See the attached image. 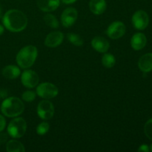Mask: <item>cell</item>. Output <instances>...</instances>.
Here are the masks:
<instances>
[{
    "label": "cell",
    "instance_id": "27",
    "mask_svg": "<svg viewBox=\"0 0 152 152\" xmlns=\"http://www.w3.org/2000/svg\"><path fill=\"white\" fill-rule=\"evenodd\" d=\"M150 151V148L148 147V145L146 144H143V145H141L138 148V151H142V152H148Z\"/></svg>",
    "mask_w": 152,
    "mask_h": 152
},
{
    "label": "cell",
    "instance_id": "2",
    "mask_svg": "<svg viewBox=\"0 0 152 152\" xmlns=\"http://www.w3.org/2000/svg\"><path fill=\"white\" fill-rule=\"evenodd\" d=\"M1 111L5 117H19L25 110V105L19 98L16 96H10L2 102L1 105Z\"/></svg>",
    "mask_w": 152,
    "mask_h": 152
},
{
    "label": "cell",
    "instance_id": "20",
    "mask_svg": "<svg viewBox=\"0 0 152 152\" xmlns=\"http://www.w3.org/2000/svg\"><path fill=\"white\" fill-rule=\"evenodd\" d=\"M44 21L48 26L51 28H54V29L57 28L59 25L58 19H56V16L50 13H48L44 16Z\"/></svg>",
    "mask_w": 152,
    "mask_h": 152
},
{
    "label": "cell",
    "instance_id": "4",
    "mask_svg": "<svg viewBox=\"0 0 152 152\" xmlns=\"http://www.w3.org/2000/svg\"><path fill=\"white\" fill-rule=\"evenodd\" d=\"M27 130V123L22 117H16L7 126V133L11 137L18 139L24 136Z\"/></svg>",
    "mask_w": 152,
    "mask_h": 152
},
{
    "label": "cell",
    "instance_id": "22",
    "mask_svg": "<svg viewBox=\"0 0 152 152\" xmlns=\"http://www.w3.org/2000/svg\"><path fill=\"white\" fill-rule=\"evenodd\" d=\"M49 129H50V125L46 122H42V123H39L37 127V134L43 136L48 132Z\"/></svg>",
    "mask_w": 152,
    "mask_h": 152
},
{
    "label": "cell",
    "instance_id": "30",
    "mask_svg": "<svg viewBox=\"0 0 152 152\" xmlns=\"http://www.w3.org/2000/svg\"><path fill=\"white\" fill-rule=\"evenodd\" d=\"M1 7H0V18H1Z\"/></svg>",
    "mask_w": 152,
    "mask_h": 152
},
{
    "label": "cell",
    "instance_id": "15",
    "mask_svg": "<svg viewBox=\"0 0 152 152\" xmlns=\"http://www.w3.org/2000/svg\"><path fill=\"white\" fill-rule=\"evenodd\" d=\"M138 67L143 73H148L152 71V53L142 55L138 61Z\"/></svg>",
    "mask_w": 152,
    "mask_h": 152
},
{
    "label": "cell",
    "instance_id": "31",
    "mask_svg": "<svg viewBox=\"0 0 152 152\" xmlns=\"http://www.w3.org/2000/svg\"><path fill=\"white\" fill-rule=\"evenodd\" d=\"M150 150L152 151V144L151 145V147H150Z\"/></svg>",
    "mask_w": 152,
    "mask_h": 152
},
{
    "label": "cell",
    "instance_id": "11",
    "mask_svg": "<svg viewBox=\"0 0 152 152\" xmlns=\"http://www.w3.org/2000/svg\"><path fill=\"white\" fill-rule=\"evenodd\" d=\"M64 35L61 31H53L48 34L45 39V45L48 48H56L62 44Z\"/></svg>",
    "mask_w": 152,
    "mask_h": 152
},
{
    "label": "cell",
    "instance_id": "29",
    "mask_svg": "<svg viewBox=\"0 0 152 152\" xmlns=\"http://www.w3.org/2000/svg\"><path fill=\"white\" fill-rule=\"evenodd\" d=\"M4 26H2L1 25H0V36L2 35V34L4 33Z\"/></svg>",
    "mask_w": 152,
    "mask_h": 152
},
{
    "label": "cell",
    "instance_id": "7",
    "mask_svg": "<svg viewBox=\"0 0 152 152\" xmlns=\"http://www.w3.org/2000/svg\"><path fill=\"white\" fill-rule=\"evenodd\" d=\"M133 26L136 29L142 31L148 27L149 23V17L148 13L142 10H137L134 13L132 19Z\"/></svg>",
    "mask_w": 152,
    "mask_h": 152
},
{
    "label": "cell",
    "instance_id": "5",
    "mask_svg": "<svg viewBox=\"0 0 152 152\" xmlns=\"http://www.w3.org/2000/svg\"><path fill=\"white\" fill-rule=\"evenodd\" d=\"M37 94L43 99H48L56 97L59 94L58 88L50 83H43L37 87Z\"/></svg>",
    "mask_w": 152,
    "mask_h": 152
},
{
    "label": "cell",
    "instance_id": "17",
    "mask_svg": "<svg viewBox=\"0 0 152 152\" xmlns=\"http://www.w3.org/2000/svg\"><path fill=\"white\" fill-rule=\"evenodd\" d=\"M89 7L94 14L100 15L103 13L106 9V1L105 0H91Z\"/></svg>",
    "mask_w": 152,
    "mask_h": 152
},
{
    "label": "cell",
    "instance_id": "14",
    "mask_svg": "<svg viewBox=\"0 0 152 152\" xmlns=\"http://www.w3.org/2000/svg\"><path fill=\"white\" fill-rule=\"evenodd\" d=\"M147 43L146 37L142 33H137L131 39V45L135 50H142Z\"/></svg>",
    "mask_w": 152,
    "mask_h": 152
},
{
    "label": "cell",
    "instance_id": "26",
    "mask_svg": "<svg viewBox=\"0 0 152 152\" xmlns=\"http://www.w3.org/2000/svg\"><path fill=\"white\" fill-rule=\"evenodd\" d=\"M7 135L4 133H1L0 132V145H3L4 142H7Z\"/></svg>",
    "mask_w": 152,
    "mask_h": 152
},
{
    "label": "cell",
    "instance_id": "24",
    "mask_svg": "<svg viewBox=\"0 0 152 152\" xmlns=\"http://www.w3.org/2000/svg\"><path fill=\"white\" fill-rule=\"evenodd\" d=\"M144 132H145V136L150 140H152V118L145 123V126H144Z\"/></svg>",
    "mask_w": 152,
    "mask_h": 152
},
{
    "label": "cell",
    "instance_id": "6",
    "mask_svg": "<svg viewBox=\"0 0 152 152\" xmlns=\"http://www.w3.org/2000/svg\"><path fill=\"white\" fill-rule=\"evenodd\" d=\"M37 114L44 120H50L54 114V106L49 100L41 101L37 106Z\"/></svg>",
    "mask_w": 152,
    "mask_h": 152
},
{
    "label": "cell",
    "instance_id": "25",
    "mask_svg": "<svg viewBox=\"0 0 152 152\" xmlns=\"http://www.w3.org/2000/svg\"><path fill=\"white\" fill-rule=\"evenodd\" d=\"M5 126H6L5 118L4 117V116L0 114V132L4 131V129H5Z\"/></svg>",
    "mask_w": 152,
    "mask_h": 152
},
{
    "label": "cell",
    "instance_id": "8",
    "mask_svg": "<svg viewBox=\"0 0 152 152\" xmlns=\"http://www.w3.org/2000/svg\"><path fill=\"white\" fill-rule=\"evenodd\" d=\"M126 28L123 22L120 21H115L108 27L106 34L109 38L112 39H118L126 34Z\"/></svg>",
    "mask_w": 152,
    "mask_h": 152
},
{
    "label": "cell",
    "instance_id": "9",
    "mask_svg": "<svg viewBox=\"0 0 152 152\" xmlns=\"http://www.w3.org/2000/svg\"><path fill=\"white\" fill-rule=\"evenodd\" d=\"M39 75L32 70H25L21 74V82L25 88H34L39 84Z\"/></svg>",
    "mask_w": 152,
    "mask_h": 152
},
{
    "label": "cell",
    "instance_id": "21",
    "mask_svg": "<svg viewBox=\"0 0 152 152\" xmlns=\"http://www.w3.org/2000/svg\"><path fill=\"white\" fill-rule=\"evenodd\" d=\"M68 41L71 42L74 45L80 47L83 45V40L78 34H74V33H69L67 35Z\"/></svg>",
    "mask_w": 152,
    "mask_h": 152
},
{
    "label": "cell",
    "instance_id": "23",
    "mask_svg": "<svg viewBox=\"0 0 152 152\" xmlns=\"http://www.w3.org/2000/svg\"><path fill=\"white\" fill-rule=\"evenodd\" d=\"M36 95L37 93L33 91H26L22 94V99L25 102H32L36 99Z\"/></svg>",
    "mask_w": 152,
    "mask_h": 152
},
{
    "label": "cell",
    "instance_id": "13",
    "mask_svg": "<svg viewBox=\"0 0 152 152\" xmlns=\"http://www.w3.org/2000/svg\"><path fill=\"white\" fill-rule=\"evenodd\" d=\"M91 46L99 53H106L109 49L110 44L104 37H96L91 40Z\"/></svg>",
    "mask_w": 152,
    "mask_h": 152
},
{
    "label": "cell",
    "instance_id": "28",
    "mask_svg": "<svg viewBox=\"0 0 152 152\" xmlns=\"http://www.w3.org/2000/svg\"><path fill=\"white\" fill-rule=\"evenodd\" d=\"M61 1H62V2H63L64 4H70L76 2L77 0H61Z\"/></svg>",
    "mask_w": 152,
    "mask_h": 152
},
{
    "label": "cell",
    "instance_id": "19",
    "mask_svg": "<svg viewBox=\"0 0 152 152\" xmlns=\"http://www.w3.org/2000/svg\"><path fill=\"white\" fill-rule=\"evenodd\" d=\"M102 63L104 67L107 68H111L114 66L116 63V59L111 53H105L102 56Z\"/></svg>",
    "mask_w": 152,
    "mask_h": 152
},
{
    "label": "cell",
    "instance_id": "12",
    "mask_svg": "<svg viewBox=\"0 0 152 152\" xmlns=\"http://www.w3.org/2000/svg\"><path fill=\"white\" fill-rule=\"evenodd\" d=\"M39 9L43 12H52L56 10L60 4V0H37Z\"/></svg>",
    "mask_w": 152,
    "mask_h": 152
},
{
    "label": "cell",
    "instance_id": "3",
    "mask_svg": "<svg viewBox=\"0 0 152 152\" xmlns=\"http://www.w3.org/2000/svg\"><path fill=\"white\" fill-rule=\"evenodd\" d=\"M38 56V50L34 45H27L22 48L16 55V60L21 68L27 69L32 66Z\"/></svg>",
    "mask_w": 152,
    "mask_h": 152
},
{
    "label": "cell",
    "instance_id": "16",
    "mask_svg": "<svg viewBox=\"0 0 152 152\" xmlns=\"http://www.w3.org/2000/svg\"><path fill=\"white\" fill-rule=\"evenodd\" d=\"M21 71L19 67L13 65H7L2 70V75L7 80H15L19 77Z\"/></svg>",
    "mask_w": 152,
    "mask_h": 152
},
{
    "label": "cell",
    "instance_id": "18",
    "mask_svg": "<svg viewBox=\"0 0 152 152\" xmlns=\"http://www.w3.org/2000/svg\"><path fill=\"white\" fill-rule=\"evenodd\" d=\"M6 150L7 152H24L25 148L23 144L16 140H9L6 144Z\"/></svg>",
    "mask_w": 152,
    "mask_h": 152
},
{
    "label": "cell",
    "instance_id": "10",
    "mask_svg": "<svg viewBox=\"0 0 152 152\" xmlns=\"http://www.w3.org/2000/svg\"><path fill=\"white\" fill-rule=\"evenodd\" d=\"M78 16V12L74 7H68L62 12L61 15V22L65 28L72 26L76 22Z\"/></svg>",
    "mask_w": 152,
    "mask_h": 152
},
{
    "label": "cell",
    "instance_id": "1",
    "mask_svg": "<svg viewBox=\"0 0 152 152\" xmlns=\"http://www.w3.org/2000/svg\"><path fill=\"white\" fill-rule=\"evenodd\" d=\"M4 27L11 32H21L28 25L27 16L21 10L11 9L4 13L2 17Z\"/></svg>",
    "mask_w": 152,
    "mask_h": 152
}]
</instances>
